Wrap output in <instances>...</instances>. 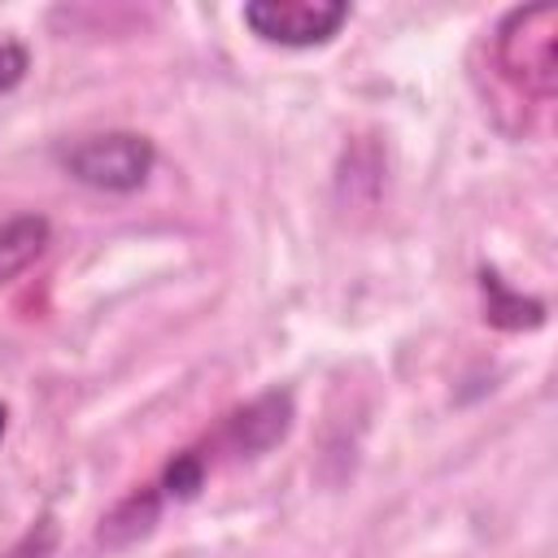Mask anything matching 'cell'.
<instances>
[{"mask_svg": "<svg viewBox=\"0 0 558 558\" xmlns=\"http://www.w3.org/2000/svg\"><path fill=\"white\" fill-rule=\"evenodd\" d=\"M153 161H157L153 144L135 131L92 135L61 153V166L70 170V179H78L96 192H135L148 179Z\"/></svg>", "mask_w": 558, "mask_h": 558, "instance_id": "6da1fadb", "label": "cell"}, {"mask_svg": "<svg viewBox=\"0 0 558 558\" xmlns=\"http://www.w3.org/2000/svg\"><path fill=\"white\" fill-rule=\"evenodd\" d=\"M349 22L344 0H253L244 4V26L279 48H314L327 44Z\"/></svg>", "mask_w": 558, "mask_h": 558, "instance_id": "7a4b0ae2", "label": "cell"}, {"mask_svg": "<svg viewBox=\"0 0 558 558\" xmlns=\"http://www.w3.org/2000/svg\"><path fill=\"white\" fill-rule=\"evenodd\" d=\"M554 9L536 4V9H519L506 17L501 39H497V57L501 65L532 92H549L554 87Z\"/></svg>", "mask_w": 558, "mask_h": 558, "instance_id": "3957f363", "label": "cell"}, {"mask_svg": "<svg viewBox=\"0 0 558 558\" xmlns=\"http://www.w3.org/2000/svg\"><path fill=\"white\" fill-rule=\"evenodd\" d=\"M288 423H292V397L288 392H266L253 405H244L240 414H231L227 436L240 453H262L275 440H283Z\"/></svg>", "mask_w": 558, "mask_h": 558, "instance_id": "277c9868", "label": "cell"}, {"mask_svg": "<svg viewBox=\"0 0 558 558\" xmlns=\"http://www.w3.org/2000/svg\"><path fill=\"white\" fill-rule=\"evenodd\" d=\"M48 244V218L39 214H22L0 222V283H9L13 275H22Z\"/></svg>", "mask_w": 558, "mask_h": 558, "instance_id": "5b68a950", "label": "cell"}, {"mask_svg": "<svg viewBox=\"0 0 558 558\" xmlns=\"http://www.w3.org/2000/svg\"><path fill=\"white\" fill-rule=\"evenodd\" d=\"M153 519H157V493H153V488L131 493V497H126V501L105 519L100 541H105V545H126V541L144 536V532L153 527Z\"/></svg>", "mask_w": 558, "mask_h": 558, "instance_id": "8992f818", "label": "cell"}, {"mask_svg": "<svg viewBox=\"0 0 558 558\" xmlns=\"http://www.w3.org/2000/svg\"><path fill=\"white\" fill-rule=\"evenodd\" d=\"M484 292H488V318L493 323H501V327H536L541 318H545V310L536 305V301H523V296H514V292H506L501 288V279L497 275H488L484 270Z\"/></svg>", "mask_w": 558, "mask_h": 558, "instance_id": "52a82bcc", "label": "cell"}, {"mask_svg": "<svg viewBox=\"0 0 558 558\" xmlns=\"http://www.w3.org/2000/svg\"><path fill=\"white\" fill-rule=\"evenodd\" d=\"M166 493L170 497H196L201 484H205V458L201 453H179L170 466H166Z\"/></svg>", "mask_w": 558, "mask_h": 558, "instance_id": "ba28073f", "label": "cell"}, {"mask_svg": "<svg viewBox=\"0 0 558 558\" xmlns=\"http://www.w3.org/2000/svg\"><path fill=\"white\" fill-rule=\"evenodd\" d=\"M26 65H31V57L22 44H0V92H13L26 78Z\"/></svg>", "mask_w": 558, "mask_h": 558, "instance_id": "9c48e42d", "label": "cell"}, {"mask_svg": "<svg viewBox=\"0 0 558 558\" xmlns=\"http://www.w3.org/2000/svg\"><path fill=\"white\" fill-rule=\"evenodd\" d=\"M4 423H9V410L0 405V436H4Z\"/></svg>", "mask_w": 558, "mask_h": 558, "instance_id": "30bf717a", "label": "cell"}]
</instances>
